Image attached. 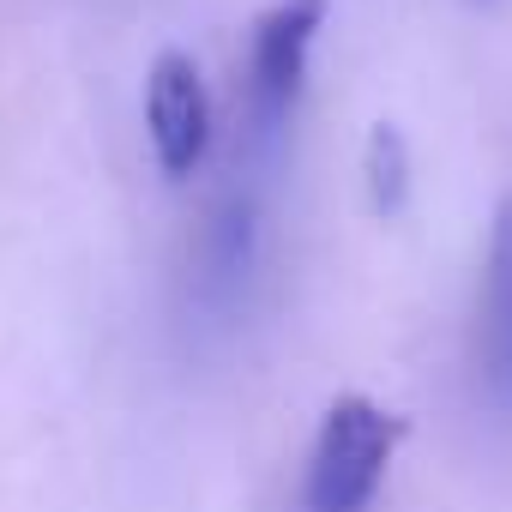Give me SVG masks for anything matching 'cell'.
Masks as SVG:
<instances>
[{"label": "cell", "instance_id": "6", "mask_svg": "<svg viewBox=\"0 0 512 512\" xmlns=\"http://www.w3.org/2000/svg\"><path fill=\"white\" fill-rule=\"evenodd\" d=\"M368 193L380 211H398L410 193V151H404L398 127H374V139H368Z\"/></svg>", "mask_w": 512, "mask_h": 512}, {"label": "cell", "instance_id": "4", "mask_svg": "<svg viewBox=\"0 0 512 512\" xmlns=\"http://www.w3.org/2000/svg\"><path fill=\"white\" fill-rule=\"evenodd\" d=\"M253 247H260V211L247 193H223L199 229V272L211 296H229L253 272Z\"/></svg>", "mask_w": 512, "mask_h": 512}, {"label": "cell", "instance_id": "3", "mask_svg": "<svg viewBox=\"0 0 512 512\" xmlns=\"http://www.w3.org/2000/svg\"><path fill=\"white\" fill-rule=\"evenodd\" d=\"M145 127L163 175H193L211 151V91L199 79V61L181 49H163L145 73Z\"/></svg>", "mask_w": 512, "mask_h": 512}, {"label": "cell", "instance_id": "5", "mask_svg": "<svg viewBox=\"0 0 512 512\" xmlns=\"http://www.w3.org/2000/svg\"><path fill=\"white\" fill-rule=\"evenodd\" d=\"M482 356L494 386L512 392V199L494 217L488 241V290H482Z\"/></svg>", "mask_w": 512, "mask_h": 512}, {"label": "cell", "instance_id": "2", "mask_svg": "<svg viewBox=\"0 0 512 512\" xmlns=\"http://www.w3.org/2000/svg\"><path fill=\"white\" fill-rule=\"evenodd\" d=\"M326 25V0H278L272 13H260L247 43V121L260 139H278L284 121L302 103L308 55Z\"/></svg>", "mask_w": 512, "mask_h": 512}, {"label": "cell", "instance_id": "1", "mask_svg": "<svg viewBox=\"0 0 512 512\" xmlns=\"http://www.w3.org/2000/svg\"><path fill=\"white\" fill-rule=\"evenodd\" d=\"M398 434H404V422L392 410H380L374 398H362V392L332 398V410L314 434V452H308L302 512H368L386 482Z\"/></svg>", "mask_w": 512, "mask_h": 512}]
</instances>
